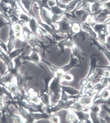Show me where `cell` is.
<instances>
[{
	"mask_svg": "<svg viewBox=\"0 0 110 123\" xmlns=\"http://www.w3.org/2000/svg\"><path fill=\"white\" fill-rule=\"evenodd\" d=\"M38 25H39V24H38V21L36 17L35 16H33V15H31V19L29 20L27 26L30 29V31L32 33H34L35 35H37V34Z\"/></svg>",
	"mask_w": 110,
	"mask_h": 123,
	"instance_id": "8992f818",
	"label": "cell"
},
{
	"mask_svg": "<svg viewBox=\"0 0 110 123\" xmlns=\"http://www.w3.org/2000/svg\"><path fill=\"white\" fill-rule=\"evenodd\" d=\"M80 24L82 30L83 31L87 32V33H88L90 35V36L92 37L93 38L97 39V33L95 32L91 25L87 24L85 22H81Z\"/></svg>",
	"mask_w": 110,
	"mask_h": 123,
	"instance_id": "52a82bcc",
	"label": "cell"
},
{
	"mask_svg": "<svg viewBox=\"0 0 110 123\" xmlns=\"http://www.w3.org/2000/svg\"><path fill=\"white\" fill-rule=\"evenodd\" d=\"M17 1H18V0H17Z\"/></svg>",
	"mask_w": 110,
	"mask_h": 123,
	"instance_id": "83f0119b",
	"label": "cell"
},
{
	"mask_svg": "<svg viewBox=\"0 0 110 123\" xmlns=\"http://www.w3.org/2000/svg\"><path fill=\"white\" fill-rule=\"evenodd\" d=\"M99 58L98 56L96 54H92L90 56V68L89 72L88 73V75H87V77H86L89 82L92 81V80L93 79L94 77L95 76V71L96 68L97 67V61L98 60Z\"/></svg>",
	"mask_w": 110,
	"mask_h": 123,
	"instance_id": "6da1fadb",
	"label": "cell"
},
{
	"mask_svg": "<svg viewBox=\"0 0 110 123\" xmlns=\"http://www.w3.org/2000/svg\"><path fill=\"white\" fill-rule=\"evenodd\" d=\"M88 82H89V81H88L87 79H82L81 80H80V85L81 86V87H86Z\"/></svg>",
	"mask_w": 110,
	"mask_h": 123,
	"instance_id": "cb8c5ba5",
	"label": "cell"
},
{
	"mask_svg": "<svg viewBox=\"0 0 110 123\" xmlns=\"http://www.w3.org/2000/svg\"><path fill=\"white\" fill-rule=\"evenodd\" d=\"M110 98V86L103 88L100 92L97 95L95 98V101H106Z\"/></svg>",
	"mask_w": 110,
	"mask_h": 123,
	"instance_id": "277c9868",
	"label": "cell"
},
{
	"mask_svg": "<svg viewBox=\"0 0 110 123\" xmlns=\"http://www.w3.org/2000/svg\"><path fill=\"white\" fill-rule=\"evenodd\" d=\"M77 101H79L84 106L90 107L94 103L95 98L94 97L87 95L86 94L80 95L77 98Z\"/></svg>",
	"mask_w": 110,
	"mask_h": 123,
	"instance_id": "3957f363",
	"label": "cell"
},
{
	"mask_svg": "<svg viewBox=\"0 0 110 123\" xmlns=\"http://www.w3.org/2000/svg\"><path fill=\"white\" fill-rule=\"evenodd\" d=\"M104 119L105 120L106 123H110V115H109V114L107 113V114L106 115Z\"/></svg>",
	"mask_w": 110,
	"mask_h": 123,
	"instance_id": "d4e9b609",
	"label": "cell"
},
{
	"mask_svg": "<svg viewBox=\"0 0 110 123\" xmlns=\"http://www.w3.org/2000/svg\"><path fill=\"white\" fill-rule=\"evenodd\" d=\"M66 119L68 123H74L77 119L75 113L73 111H70V110H68V113L67 114Z\"/></svg>",
	"mask_w": 110,
	"mask_h": 123,
	"instance_id": "2e32d148",
	"label": "cell"
},
{
	"mask_svg": "<svg viewBox=\"0 0 110 123\" xmlns=\"http://www.w3.org/2000/svg\"><path fill=\"white\" fill-rule=\"evenodd\" d=\"M102 3L103 7L110 11V0H104Z\"/></svg>",
	"mask_w": 110,
	"mask_h": 123,
	"instance_id": "7402d4cb",
	"label": "cell"
},
{
	"mask_svg": "<svg viewBox=\"0 0 110 123\" xmlns=\"http://www.w3.org/2000/svg\"><path fill=\"white\" fill-rule=\"evenodd\" d=\"M11 29L14 32H22L24 29V25L20 22L11 24Z\"/></svg>",
	"mask_w": 110,
	"mask_h": 123,
	"instance_id": "9a60e30c",
	"label": "cell"
},
{
	"mask_svg": "<svg viewBox=\"0 0 110 123\" xmlns=\"http://www.w3.org/2000/svg\"><path fill=\"white\" fill-rule=\"evenodd\" d=\"M102 109V106L101 104L98 103L94 102L93 104L90 107V111L93 112V113H97V114H100L101 113Z\"/></svg>",
	"mask_w": 110,
	"mask_h": 123,
	"instance_id": "5bb4252c",
	"label": "cell"
},
{
	"mask_svg": "<svg viewBox=\"0 0 110 123\" xmlns=\"http://www.w3.org/2000/svg\"><path fill=\"white\" fill-rule=\"evenodd\" d=\"M18 16H19V22L22 24L24 26L27 25L29 20L31 19V15L24 10H22L18 13Z\"/></svg>",
	"mask_w": 110,
	"mask_h": 123,
	"instance_id": "9c48e42d",
	"label": "cell"
},
{
	"mask_svg": "<svg viewBox=\"0 0 110 123\" xmlns=\"http://www.w3.org/2000/svg\"><path fill=\"white\" fill-rule=\"evenodd\" d=\"M100 82L101 83V84H103V86H106V87H108V86H109L108 77H104V76H101V77H100Z\"/></svg>",
	"mask_w": 110,
	"mask_h": 123,
	"instance_id": "44dd1931",
	"label": "cell"
},
{
	"mask_svg": "<svg viewBox=\"0 0 110 123\" xmlns=\"http://www.w3.org/2000/svg\"><path fill=\"white\" fill-rule=\"evenodd\" d=\"M26 93L27 95L30 97L39 95L38 92L35 90V88H33V87H29L27 89H26Z\"/></svg>",
	"mask_w": 110,
	"mask_h": 123,
	"instance_id": "ac0fdd59",
	"label": "cell"
},
{
	"mask_svg": "<svg viewBox=\"0 0 110 123\" xmlns=\"http://www.w3.org/2000/svg\"><path fill=\"white\" fill-rule=\"evenodd\" d=\"M88 11L93 17L103 7V3L100 0H88Z\"/></svg>",
	"mask_w": 110,
	"mask_h": 123,
	"instance_id": "7a4b0ae2",
	"label": "cell"
},
{
	"mask_svg": "<svg viewBox=\"0 0 110 123\" xmlns=\"http://www.w3.org/2000/svg\"><path fill=\"white\" fill-rule=\"evenodd\" d=\"M108 84H109V86L110 87V77L108 78Z\"/></svg>",
	"mask_w": 110,
	"mask_h": 123,
	"instance_id": "484cf974",
	"label": "cell"
},
{
	"mask_svg": "<svg viewBox=\"0 0 110 123\" xmlns=\"http://www.w3.org/2000/svg\"><path fill=\"white\" fill-rule=\"evenodd\" d=\"M82 31L81 25L79 22H74L72 23L71 32L74 34H77Z\"/></svg>",
	"mask_w": 110,
	"mask_h": 123,
	"instance_id": "4fadbf2b",
	"label": "cell"
},
{
	"mask_svg": "<svg viewBox=\"0 0 110 123\" xmlns=\"http://www.w3.org/2000/svg\"><path fill=\"white\" fill-rule=\"evenodd\" d=\"M49 119H50L51 123H60V121H60V116L55 115V114L51 115Z\"/></svg>",
	"mask_w": 110,
	"mask_h": 123,
	"instance_id": "ffe728a7",
	"label": "cell"
},
{
	"mask_svg": "<svg viewBox=\"0 0 110 123\" xmlns=\"http://www.w3.org/2000/svg\"><path fill=\"white\" fill-rule=\"evenodd\" d=\"M81 62L80 61L77 59L76 57H75L73 54L71 53V62L68 65L66 66L62 67L61 68L65 71L66 73H68L69 71L72 68H74L75 67H82Z\"/></svg>",
	"mask_w": 110,
	"mask_h": 123,
	"instance_id": "5b68a950",
	"label": "cell"
},
{
	"mask_svg": "<svg viewBox=\"0 0 110 123\" xmlns=\"http://www.w3.org/2000/svg\"><path fill=\"white\" fill-rule=\"evenodd\" d=\"M49 11L51 15H62L64 12V9H62L57 5L50 7Z\"/></svg>",
	"mask_w": 110,
	"mask_h": 123,
	"instance_id": "7c38bea8",
	"label": "cell"
},
{
	"mask_svg": "<svg viewBox=\"0 0 110 123\" xmlns=\"http://www.w3.org/2000/svg\"><path fill=\"white\" fill-rule=\"evenodd\" d=\"M71 49L72 50V54L74 55V56L76 57L80 61V62H83L84 60V55L81 51H80V49L79 48V46H77V45H76L74 43V44L73 45V46H72V48Z\"/></svg>",
	"mask_w": 110,
	"mask_h": 123,
	"instance_id": "ba28073f",
	"label": "cell"
},
{
	"mask_svg": "<svg viewBox=\"0 0 110 123\" xmlns=\"http://www.w3.org/2000/svg\"><path fill=\"white\" fill-rule=\"evenodd\" d=\"M62 80L66 82H73L74 80V76L73 74L66 73L64 74V77H63Z\"/></svg>",
	"mask_w": 110,
	"mask_h": 123,
	"instance_id": "d6986e66",
	"label": "cell"
},
{
	"mask_svg": "<svg viewBox=\"0 0 110 123\" xmlns=\"http://www.w3.org/2000/svg\"><path fill=\"white\" fill-rule=\"evenodd\" d=\"M61 88H62V90L65 92L67 94L69 95V96H75L81 94L80 93V90H79L77 89L73 88V87L62 86H61Z\"/></svg>",
	"mask_w": 110,
	"mask_h": 123,
	"instance_id": "30bf717a",
	"label": "cell"
},
{
	"mask_svg": "<svg viewBox=\"0 0 110 123\" xmlns=\"http://www.w3.org/2000/svg\"><path fill=\"white\" fill-rule=\"evenodd\" d=\"M102 76H104L106 77H110V70L108 69H103V72H102Z\"/></svg>",
	"mask_w": 110,
	"mask_h": 123,
	"instance_id": "603a6c76",
	"label": "cell"
},
{
	"mask_svg": "<svg viewBox=\"0 0 110 123\" xmlns=\"http://www.w3.org/2000/svg\"><path fill=\"white\" fill-rule=\"evenodd\" d=\"M1 12H0V17H1Z\"/></svg>",
	"mask_w": 110,
	"mask_h": 123,
	"instance_id": "4316f807",
	"label": "cell"
},
{
	"mask_svg": "<svg viewBox=\"0 0 110 123\" xmlns=\"http://www.w3.org/2000/svg\"><path fill=\"white\" fill-rule=\"evenodd\" d=\"M28 102L29 103H32V104L35 105H39L40 103H42V101H41L40 97L39 95L29 97V100H28Z\"/></svg>",
	"mask_w": 110,
	"mask_h": 123,
	"instance_id": "e0dca14e",
	"label": "cell"
},
{
	"mask_svg": "<svg viewBox=\"0 0 110 123\" xmlns=\"http://www.w3.org/2000/svg\"><path fill=\"white\" fill-rule=\"evenodd\" d=\"M90 114V119L92 121V123H106L105 120L103 117H101L100 114H97V113H93V112H89Z\"/></svg>",
	"mask_w": 110,
	"mask_h": 123,
	"instance_id": "8fae6325",
	"label": "cell"
}]
</instances>
